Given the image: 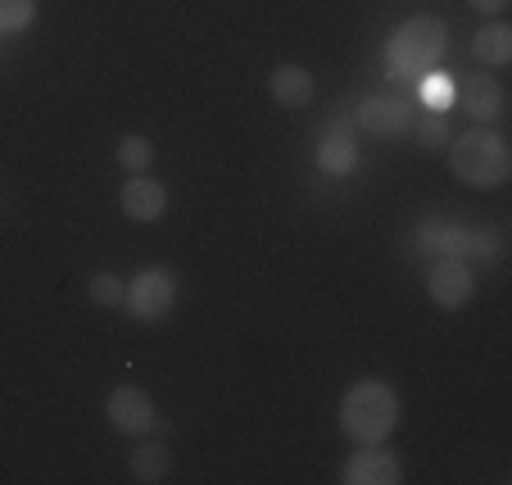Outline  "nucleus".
Listing matches in <instances>:
<instances>
[{
    "mask_svg": "<svg viewBox=\"0 0 512 485\" xmlns=\"http://www.w3.org/2000/svg\"><path fill=\"white\" fill-rule=\"evenodd\" d=\"M123 291H127V282L114 277V272H96V277L87 282L91 304H100V309H123Z\"/></svg>",
    "mask_w": 512,
    "mask_h": 485,
    "instance_id": "obj_18",
    "label": "nucleus"
},
{
    "mask_svg": "<svg viewBox=\"0 0 512 485\" xmlns=\"http://www.w3.org/2000/svg\"><path fill=\"white\" fill-rule=\"evenodd\" d=\"M472 10H481V14H490V19H499L503 10H508V0H467Z\"/></svg>",
    "mask_w": 512,
    "mask_h": 485,
    "instance_id": "obj_19",
    "label": "nucleus"
},
{
    "mask_svg": "<svg viewBox=\"0 0 512 485\" xmlns=\"http://www.w3.org/2000/svg\"><path fill=\"white\" fill-rule=\"evenodd\" d=\"M268 91L277 105L286 109H304L313 100V73L304 64H277L268 73Z\"/></svg>",
    "mask_w": 512,
    "mask_h": 485,
    "instance_id": "obj_12",
    "label": "nucleus"
},
{
    "mask_svg": "<svg viewBox=\"0 0 512 485\" xmlns=\"http://www.w3.org/2000/svg\"><path fill=\"white\" fill-rule=\"evenodd\" d=\"M37 23V0H0V37H19Z\"/></svg>",
    "mask_w": 512,
    "mask_h": 485,
    "instance_id": "obj_17",
    "label": "nucleus"
},
{
    "mask_svg": "<svg viewBox=\"0 0 512 485\" xmlns=\"http://www.w3.org/2000/svg\"><path fill=\"white\" fill-rule=\"evenodd\" d=\"M503 105H508V96H503V87L490 78V73H476V78L463 87V109L476 118V127H494V123H499Z\"/></svg>",
    "mask_w": 512,
    "mask_h": 485,
    "instance_id": "obj_11",
    "label": "nucleus"
},
{
    "mask_svg": "<svg viewBox=\"0 0 512 485\" xmlns=\"http://www.w3.org/2000/svg\"><path fill=\"white\" fill-rule=\"evenodd\" d=\"M449 168L463 186H503L512 173V150H508V136L499 127H472L467 136L449 141Z\"/></svg>",
    "mask_w": 512,
    "mask_h": 485,
    "instance_id": "obj_3",
    "label": "nucleus"
},
{
    "mask_svg": "<svg viewBox=\"0 0 512 485\" xmlns=\"http://www.w3.org/2000/svg\"><path fill=\"white\" fill-rule=\"evenodd\" d=\"M105 418L123 436H150L159 427V408L141 386H114L105 399Z\"/></svg>",
    "mask_w": 512,
    "mask_h": 485,
    "instance_id": "obj_5",
    "label": "nucleus"
},
{
    "mask_svg": "<svg viewBox=\"0 0 512 485\" xmlns=\"http://www.w3.org/2000/svg\"><path fill=\"white\" fill-rule=\"evenodd\" d=\"M399 427V390L381 377H363L340 395V431L358 445H377Z\"/></svg>",
    "mask_w": 512,
    "mask_h": 485,
    "instance_id": "obj_1",
    "label": "nucleus"
},
{
    "mask_svg": "<svg viewBox=\"0 0 512 485\" xmlns=\"http://www.w3.org/2000/svg\"><path fill=\"white\" fill-rule=\"evenodd\" d=\"M413 136H417V146L435 155V150H445L454 141V127H449L445 114H422V118H413Z\"/></svg>",
    "mask_w": 512,
    "mask_h": 485,
    "instance_id": "obj_16",
    "label": "nucleus"
},
{
    "mask_svg": "<svg viewBox=\"0 0 512 485\" xmlns=\"http://www.w3.org/2000/svg\"><path fill=\"white\" fill-rule=\"evenodd\" d=\"M413 100L408 96H368L358 105V127L372 136H404L413 127Z\"/></svg>",
    "mask_w": 512,
    "mask_h": 485,
    "instance_id": "obj_8",
    "label": "nucleus"
},
{
    "mask_svg": "<svg viewBox=\"0 0 512 485\" xmlns=\"http://www.w3.org/2000/svg\"><path fill=\"white\" fill-rule=\"evenodd\" d=\"M449 50V28L435 14H413L404 19L386 41V68L395 78H422L431 73Z\"/></svg>",
    "mask_w": 512,
    "mask_h": 485,
    "instance_id": "obj_2",
    "label": "nucleus"
},
{
    "mask_svg": "<svg viewBox=\"0 0 512 485\" xmlns=\"http://www.w3.org/2000/svg\"><path fill=\"white\" fill-rule=\"evenodd\" d=\"M318 168L327 177H349L358 168V141H354V123L349 118H336V123L322 132L318 150H313Z\"/></svg>",
    "mask_w": 512,
    "mask_h": 485,
    "instance_id": "obj_10",
    "label": "nucleus"
},
{
    "mask_svg": "<svg viewBox=\"0 0 512 485\" xmlns=\"http://www.w3.org/2000/svg\"><path fill=\"white\" fill-rule=\"evenodd\" d=\"M340 481L345 485H399L404 481V463L381 440L377 445H358L345 458V467H340Z\"/></svg>",
    "mask_w": 512,
    "mask_h": 485,
    "instance_id": "obj_6",
    "label": "nucleus"
},
{
    "mask_svg": "<svg viewBox=\"0 0 512 485\" xmlns=\"http://www.w3.org/2000/svg\"><path fill=\"white\" fill-rule=\"evenodd\" d=\"M127 467H132V481L155 485V481H164V476H168L173 454H168L164 440H141V445L132 449V458H127Z\"/></svg>",
    "mask_w": 512,
    "mask_h": 485,
    "instance_id": "obj_14",
    "label": "nucleus"
},
{
    "mask_svg": "<svg viewBox=\"0 0 512 485\" xmlns=\"http://www.w3.org/2000/svg\"><path fill=\"white\" fill-rule=\"evenodd\" d=\"M177 304V277L168 268H141L123 291V309L136 322H159L168 318Z\"/></svg>",
    "mask_w": 512,
    "mask_h": 485,
    "instance_id": "obj_4",
    "label": "nucleus"
},
{
    "mask_svg": "<svg viewBox=\"0 0 512 485\" xmlns=\"http://www.w3.org/2000/svg\"><path fill=\"white\" fill-rule=\"evenodd\" d=\"M114 155H118V164H123L127 173H145V168L155 164V146H150V136H141V132L118 136Z\"/></svg>",
    "mask_w": 512,
    "mask_h": 485,
    "instance_id": "obj_15",
    "label": "nucleus"
},
{
    "mask_svg": "<svg viewBox=\"0 0 512 485\" xmlns=\"http://www.w3.org/2000/svg\"><path fill=\"white\" fill-rule=\"evenodd\" d=\"M472 291H476V277L458 254H445V259L431 268V277H426V295H431L435 309H445V313L463 309V304L472 300Z\"/></svg>",
    "mask_w": 512,
    "mask_h": 485,
    "instance_id": "obj_7",
    "label": "nucleus"
},
{
    "mask_svg": "<svg viewBox=\"0 0 512 485\" xmlns=\"http://www.w3.org/2000/svg\"><path fill=\"white\" fill-rule=\"evenodd\" d=\"M118 209H123V218H132V223H159L168 209L164 182H155L150 173H132L123 182V191H118Z\"/></svg>",
    "mask_w": 512,
    "mask_h": 485,
    "instance_id": "obj_9",
    "label": "nucleus"
},
{
    "mask_svg": "<svg viewBox=\"0 0 512 485\" xmlns=\"http://www.w3.org/2000/svg\"><path fill=\"white\" fill-rule=\"evenodd\" d=\"M472 55L481 68H508L512 64V28L503 19H490L472 37Z\"/></svg>",
    "mask_w": 512,
    "mask_h": 485,
    "instance_id": "obj_13",
    "label": "nucleus"
}]
</instances>
